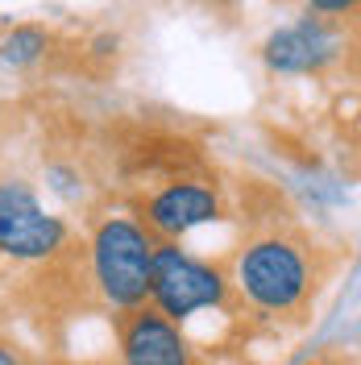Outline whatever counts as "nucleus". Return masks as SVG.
Wrapping results in <instances>:
<instances>
[{
	"instance_id": "20e7f679",
	"label": "nucleus",
	"mask_w": 361,
	"mask_h": 365,
	"mask_svg": "<svg viewBox=\"0 0 361 365\" xmlns=\"http://www.w3.org/2000/svg\"><path fill=\"white\" fill-rule=\"evenodd\" d=\"M71 228L46 212L29 182H0V253L13 262H50L67 250Z\"/></svg>"
},
{
	"instance_id": "1a4fd4ad",
	"label": "nucleus",
	"mask_w": 361,
	"mask_h": 365,
	"mask_svg": "<svg viewBox=\"0 0 361 365\" xmlns=\"http://www.w3.org/2000/svg\"><path fill=\"white\" fill-rule=\"evenodd\" d=\"M46 182H50L59 195H67V200H79V195H83V182H79V175H75L71 166H46Z\"/></svg>"
},
{
	"instance_id": "7ed1b4c3",
	"label": "nucleus",
	"mask_w": 361,
	"mask_h": 365,
	"mask_svg": "<svg viewBox=\"0 0 361 365\" xmlns=\"http://www.w3.org/2000/svg\"><path fill=\"white\" fill-rule=\"evenodd\" d=\"M225 295L228 278L220 266L191 257L171 241H162L154 250V274H150V299L146 303L171 324H183V319H191L195 312H208V307H220Z\"/></svg>"
},
{
	"instance_id": "423d86ee",
	"label": "nucleus",
	"mask_w": 361,
	"mask_h": 365,
	"mask_svg": "<svg viewBox=\"0 0 361 365\" xmlns=\"http://www.w3.org/2000/svg\"><path fill=\"white\" fill-rule=\"evenodd\" d=\"M121 365H195V353L179 324L146 303L121 319Z\"/></svg>"
},
{
	"instance_id": "f03ea898",
	"label": "nucleus",
	"mask_w": 361,
	"mask_h": 365,
	"mask_svg": "<svg viewBox=\"0 0 361 365\" xmlns=\"http://www.w3.org/2000/svg\"><path fill=\"white\" fill-rule=\"evenodd\" d=\"M91 278L113 312H137L150 299V274L158 241L129 216H108L91 232Z\"/></svg>"
},
{
	"instance_id": "39448f33",
	"label": "nucleus",
	"mask_w": 361,
	"mask_h": 365,
	"mask_svg": "<svg viewBox=\"0 0 361 365\" xmlns=\"http://www.w3.org/2000/svg\"><path fill=\"white\" fill-rule=\"evenodd\" d=\"M340 54V38L332 25H324L320 17H303V21L287 25V29H274L266 46H262V58L274 75H316L324 71L332 58Z\"/></svg>"
},
{
	"instance_id": "0eeeda50",
	"label": "nucleus",
	"mask_w": 361,
	"mask_h": 365,
	"mask_svg": "<svg viewBox=\"0 0 361 365\" xmlns=\"http://www.w3.org/2000/svg\"><path fill=\"white\" fill-rule=\"evenodd\" d=\"M141 216H146L141 228L150 237H162V241L175 245L191 228H200V225L220 216V195L212 187H203V182H166L158 195L146 200V212Z\"/></svg>"
},
{
	"instance_id": "9d476101",
	"label": "nucleus",
	"mask_w": 361,
	"mask_h": 365,
	"mask_svg": "<svg viewBox=\"0 0 361 365\" xmlns=\"http://www.w3.org/2000/svg\"><path fill=\"white\" fill-rule=\"evenodd\" d=\"M0 365H29V361H25V353L17 349V344L0 341Z\"/></svg>"
},
{
	"instance_id": "6e6552de",
	"label": "nucleus",
	"mask_w": 361,
	"mask_h": 365,
	"mask_svg": "<svg viewBox=\"0 0 361 365\" xmlns=\"http://www.w3.org/2000/svg\"><path fill=\"white\" fill-rule=\"evenodd\" d=\"M46 29L42 25H17L4 42H0V58L9 63V67H29V63H38L46 54Z\"/></svg>"
},
{
	"instance_id": "f257e3e1",
	"label": "nucleus",
	"mask_w": 361,
	"mask_h": 365,
	"mask_svg": "<svg viewBox=\"0 0 361 365\" xmlns=\"http://www.w3.org/2000/svg\"><path fill=\"white\" fill-rule=\"evenodd\" d=\"M233 282L258 312L291 316L307 303L316 287V257L299 237L262 232L245 241L241 253L233 257Z\"/></svg>"
}]
</instances>
